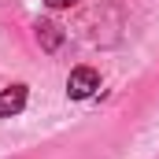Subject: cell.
I'll list each match as a JSON object with an SVG mask.
<instances>
[{
  "instance_id": "3957f363",
  "label": "cell",
  "mask_w": 159,
  "mask_h": 159,
  "mask_svg": "<svg viewBox=\"0 0 159 159\" xmlns=\"http://www.w3.org/2000/svg\"><path fill=\"white\" fill-rule=\"evenodd\" d=\"M34 30H37V44L44 48V52H59V44H63V30H59L52 19H41Z\"/></svg>"
},
{
  "instance_id": "7a4b0ae2",
  "label": "cell",
  "mask_w": 159,
  "mask_h": 159,
  "mask_svg": "<svg viewBox=\"0 0 159 159\" xmlns=\"http://www.w3.org/2000/svg\"><path fill=\"white\" fill-rule=\"evenodd\" d=\"M22 107H26V85H22V81L0 89V119H15Z\"/></svg>"
},
{
  "instance_id": "6da1fadb",
  "label": "cell",
  "mask_w": 159,
  "mask_h": 159,
  "mask_svg": "<svg viewBox=\"0 0 159 159\" xmlns=\"http://www.w3.org/2000/svg\"><path fill=\"white\" fill-rule=\"evenodd\" d=\"M96 89H100V74L93 67H74L70 70V78H67V96L70 100H89Z\"/></svg>"
},
{
  "instance_id": "277c9868",
  "label": "cell",
  "mask_w": 159,
  "mask_h": 159,
  "mask_svg": "<svg viewBox=\"0 0 159 159\" xmlns=\"http://www.w3.org/2000/svg\"><path fill=\"white\" fill-rule=\"evenodd\" d=\"M48 7H70V4H78V0H44Z\"/></svg>"
}]
</instances>
